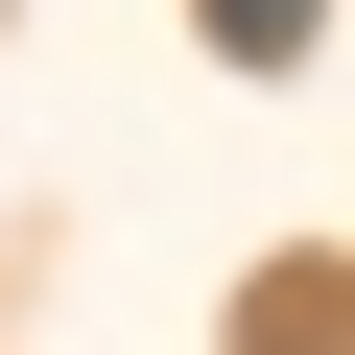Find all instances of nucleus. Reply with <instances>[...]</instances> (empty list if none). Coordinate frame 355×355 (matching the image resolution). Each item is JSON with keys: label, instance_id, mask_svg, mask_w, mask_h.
Returning a JSON list of instances; mask_svg holds the SVG:
<instances>
[{"label": "nucleus", "instance_id": "nucleus-1", "mask_svg": "<svg viewBox=\"0 0 355 355\" xmlns=\"http://www.w3.org/2000/svg\"><path fill=\"white\" fill-rule=\"evenodd\" d=\"M237 355H355V284H261V308H237Z\"/></svg>", "mask_w": 355, "mask_h": 355}, {"label": "nucleus", "instance_id": "nucleus-2", "mask_svg": "<svg viewBox=\"0 0 355 355\" xmlns=\"http://www.w3.org/2000/svg\"><path fill=\"white\" fill-rule=\"evenodd\" d=\"M308 24H331V0H214V48H237V71H308Z\"/></svg>", "mask_w": 355, "mask_h": 355}]
</instances>
